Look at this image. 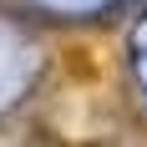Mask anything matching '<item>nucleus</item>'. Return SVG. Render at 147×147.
Instances as JSON below:
<instances>
[]
</instances>
